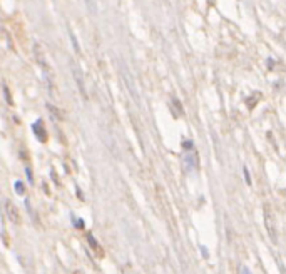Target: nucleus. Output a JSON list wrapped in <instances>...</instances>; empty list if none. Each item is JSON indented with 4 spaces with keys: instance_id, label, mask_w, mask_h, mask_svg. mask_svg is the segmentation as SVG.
<instances>
[{
    "instance_id": "nucleus-1",
    "label": "nucleus",
    "mask_w": 286,
    "mask_h": 274,
    "mask_svg": "<svg viewBox=\"0 0 286 274\" xmlns=\"http://www.w3.org/2000/svg\"><path fill=\"white\" fill-rule=\"evenodd\" d=\"M3 207H5L7 217H9L10 222H12V224H18V222H20V214H18V209L15 207V206L10 202V201H5Z\"/></svg>"
},
{
    "instance_id": "nucleus-2",
    "label": "nucleus",
    "mask_w": 286,
    "mask_h": 274,
    "mask_svg": "<svg viewBox=\"0 0 286 274\" xmlns=\"http://www.w3.org/2000/svg\"><path fill=\"white\" fill-rule=\"evenodd\" d=\"M264 219H266V227H268V233L271 234V237H274V224H273V217L269 214V209H264Z\"/></svg>"
},
{
    "instance_id": "nucleus-3",
    "label": "nucleus",
    "mask_w": 286,
    "mask_h": 274,
    "mask_svg": "<svg viewBox=\"0 0 286 274\" xmlns=\"http://www.w3.org/2000/svg\"><path fill=\"white\" fill-rule=\"evenodd\" d=\"M87 241H89V244H90V247H92V249H95V251L99 249V244H97V241L92 237V234H87Z\"/></svg>"
},
{
    "instance_id": "nucleus-4",
    "label": "nucleus",
    "mask_w": 286,
    "mask_h": 274,
    "mask_svg": "<svg viewBox=\"0 0 286 274\" xmlns=\"http://www.w3.org/2000/svg\"><path fill=\"white\" fill-rule=\"evenodd\" d=\"M15 191H17L18 194H24V192H25V187H24V184H22L20 181L15 182Z\"/></svg>"
},
{
    "instance_id": "nucleus-5",
    "label": "nucleus",
    "mask_w": 286,
    "mask_h": 274,
    "mask_svg": "<svg viewBox=\"0 0 286 274\" xmlns=\"http://www.w3.org/2000/svg\"><path fill=\"white\" fill-rule=\"evenodd\" d=\"M244 177H246V182H248V184H249V172H248V169H246V167H244Z\"/></svg>"
},
{
    "instance_id": "nucleus-6",
    "label": "nucleus",
    "mask_w": 286,
    "mask_h": 274,
    "mask_svg": "<svg viewBox=\"0 0 286 274\" xmlns=\"http://www.w3.org/2000/svg\"><path fill=\"white\" fill-rule=\"evenodd\" d=\"M241 274H251V272H249V271H248V269H246V268H243V269H241Z\"/></svg>"
}]
</instances>
